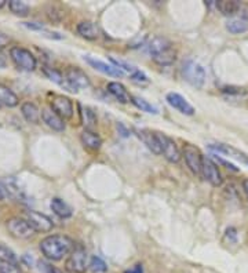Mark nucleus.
<instances>
[{
	"label": "nucleus",
	"mask_w": 248,
	"mask_h": 273,
	"mask_svg": "<svg viewBox=\"0 0 248 273\" xmlns=\"http://www.w3.org/2000/svg\"><path fill=\"white\" fill-rule=\"evenodd\" d=\"M75 247V242L65 235H50L39 244L41 254L50 261H61L64 257L69 256Z\"/></svg>",
	"instance_id": "1"
},
{
	"label": "nucleus",
	"mask_w": 248,
	"mask_h": 273,
	"mask_svg": "<svg viewBox=\"0 0 248 273\" xmlns=\"http://www.w3.org/2000/svg\"><path fill=\"white\" fill-rule=\"evenodd\" d=\"M152 60L160 66H170L177 60V51L165 37H154L148 44Z\"/></svg>",
	"instance_id": "2"
},
{
	"label": "nucleus",
	"mask_w": 248,
	"mask_h": 273,
	"mask_svg": "<svg viewBox=\"0 0 248 273\" xmlns=\"http://www.w3.org/2000/svg\"><path fill=\"white\" fill-rule=\"evenodd\" d=\"M181 71H182L183 79L189 84H192L193 87H196V89H201L204 86V83H206V71H204V68L200 64H197L195 61H185Z\"/></svg>",
	"instance_id": "3"
},
{
	"label": "nucleus",
	"mask_w": 248,
	"mask_h": 273,
	"mask_svg": "<svg viewBox=\"0 0 248 273\" xmlns=\"http://www.w3.org/2000/svg\"><path fill=\"white\" fill-rule=\"evenodd\" d=\"M10 57H11L14 65L21 71L32 72L36 69L37 61H36L35 55L30 53L28 48L18 47V46L11 47L10 48Z\"/></svg>",
	"instance_id": "4"
},
{
	"label": "nucleus",
	"mask_w": 248,
	"mask_h": 273,
	"mask_svg": "<svg viewBox=\"0 0 248 273\" xmlns=\"http://www.w3.org/2000/svg\"><path fill=\"white\" fill-rule=\"evenodd\" d=\"M89 268V256L83 246H76L65 262V269L71 273H86Z\"/></svg>",
	"instance_id": "5"
},
{
	"label": "nucleus",
	"mask_w": 248,
	"mask_h": 273,
	"mask_svg": "<svg viewBox=\"0 0 248 273\" xmlns=\"http://www.w3.org/2000/svg\"><path fill=\"white\" fill-rule=\"evenodd\" d=\"M7 229L11 233V236L21 240L30 239L36 233L35 229L29 225V222L21 217H12L7 221Z\"/></svg>",
	"instance_id": "6"
},
{
	"label": "nucleus",
	"mask_w": 248,
	"mask_h": 273,
	"mask_svg": "<svg viewBox=\"0 0 248 273\" xmlns=\"http://www.w3.org/2000/svg\"><path fill=\"white\" fill-rule=\"evenodd\" d=\"M182 156L190 171L196 174V175H200L201 164H203V159H204L200 149L196 148L195 145H192V143H185L182 148Z\"/></svg>",
	"instance_id": "7"
},
{
	"label": "nucleus",
	"mask_w": 248,
	"mask_h": 273,
	"mask_svg": "<svg viewBox=\"0 0 248 273\" xmlns=\"http://www.w3.org/2000/svg\"><path fill=\"white\" fill-rule=\"evenodd\" d=\"M65 77L68 84L71 86L73 93H77L80 90H86L90 87V79L86 75V72L79 69L76 66H71L65 71Z\"/></svg>",
	"instance_id": "8"
},
{
	"label": "nucleus",
	"mask_w": 248,
	"mask_h": 273,
	"mask_svg": "<svg viewBox=\"0 0 248 273\" xmlns=\"http://www.w3.org/2000/svg\"><path fill=\"white\" fill-rule=\"evenodd\" d=\"M25 220L29 222V225L35 229V232H41V233H48L53 231L54 222L53 220L44 215V214L37 213V211H25Z\"/></svg>",
	"instance_id": "9"
},
{
	"label": "nucleus",
	"mask_w": 248,
	"mask_h": 273,
	"mask_svg": "<svg viewBox=\"0 0 248 273\" xmlns=\"http://www.w3.org/2000/svg\"><path fill=\"white\" fill-rule=\"evenodd\" d=\"M218 167V164L213 159H210V157H204L203 159L200 175L206 179L208 184L213 185V186H221L222 182H224L222 174L219 171Z\"/></svg>",
	"instance_id": "10"
},
{
	"label": "nucleus",
	"mask_w": 248,
	"mask_h": 273,
	"mask_svg": "<svg viewBox=\"0 0 248 273\" xmlns=\"http://www.w3.org/2000/svg\"><path fill=\"white\" fill-rule=\"evenodd\" d=\"M157 138H159L160 146H161V154L165 157V160L170 163H178L182 157V153L179 152L177 143L174 142L170 136H167L163 133H156Z\"/></svg>",
	"instance_id": "11"
},
{
	"label": "nucleus",
	"mask_w": 248,
	"mask_h": 273,
	"mask_svg": "<svg viewBox=\"0 0 248 273\" xmlns=\"http://www.w3.org/2000/svg\"><path fill=\"white\" fill-rule=\"evenodd\" d=\"M51 109L64 120L72 119L73 113H75L73 102L71 98H68L65 95H54L51 100Z\"/></svg>",
	"instance_id": "12"
},
{
	"label": "nucleus",
	"mask_w": 248,
	"mask_h": 273,
	"mask_svg": "<svg viewBox=\"0 0 248 273\" xmlns=\"http://www.w3.org/2000/svg\"><path fill=\"white\" fill-rule=\"evenodd\" d=\"M208 148L214 150V152H217V153H224L226 154L228 157H232V159H235V160L240 161L242 164H246L248 166V154L242 152V150H239L235 146H231V145H226V143H211Z\"/></svg>",
	"instance_id": "13"
},
{
	"label": "nucleus",
	"mask_w": 248,
	"mask_h": 273,
	"mask_svg": "<svg viewBox=\"0 0 248 273\" xmlns=\"http://www.w3.org/2000/svg\"><path fill=\"white\" fill-rule=\"evenodd\" d=\"M165 101L168 102L170 107L177 109L178 112L182 113V115H186V116L195 115V108L190 105L185 97L178 94V93H168V94L165 95Z\"/></svg>",
	"instance_id": "14"
},
{
	"label": "nucleus",
	"mask_w": 248,
	"mask_h": 273,
	"mask_svg": "<svg viewBox=\"0 0 248 273\" xmlns=\"http://www.w3.org/2000/svg\"><path fill=\"white\" fill-rule=\"evenodd\" d=\"M84 61L89 64L91 68H94L101 73H104V75H108V76H112V77H123L124 76V72L120 71L118 66H115L113 64H107V62H104V61L97 60L94 57H89V55H86L84 57Z\"/></svg>",
	"instance_id": "15"
},
{
	"label": "nucleus",
	"mask_w": 248,
	"mask_h": 273,
	"mask_svg": "<svg viewBox=\"0 0 248 273\" xmlns=\"http://www.w3.org/2000/svg\"><path fill=\"white\" fill-rule=\"evenodd\" d=\"M41 120L54 131H64L65 130V120L59 118L57 113L54 112L51 108H44L41 111Z\"/></svg>",
	"instance_id": "16"
},
{
	"label": "nucleus",
	"mask_w": 248,
	"mask_h": 273,
	"mask_svg": "<svg viewBox=\"0 0 248 273\" xmlns=\"http://www.w3.org/2000/svg\"><path fill=\"white\" fill-rule=\"evenodd\" d=\"M135 133L142 142L148 146L149 150H152L154 154H161V146H160L159 138H157L156 133L149 130H143V129L142 130H135Z\"/></svg>",
	"instance_id": "17"
},
{
	"label": "nucleus",
	"mask_w": 248,
	"mask_h": 273,
	"mask_svg": "<svg viewBox=\"0 0 248 273\" xmlns=\"http://www.w3.org/2000/svg\"><path fill=\"white\" fill-rule=\"evenodd\" d=\"M108 93L120 104H128V102H131V98H132V95H130L127 89L122 83H119V82L108 83Z\"/></svg>",
	"instance_id": "18"
},
{
	"label": "nucleus",
	"mask_w": 248,
	"mask_h": 273,
	"mask_svg": "<svg viewBox=\"0 0 248 273\" xmlns=\"http://www.w3.org/2000/svg\"><path fill=\"white\" fill-rule=\"evenodd\" d=\"M215 7L225 17H235L242 8V3L237 0H219L215 1Z\"/></svg>",
	"instance_id": "19"
},
{
	"label": "nucleus",
	"mask_w": 248,
	"mask_h": 273,
	"mask_svg": "<svg viewBox=\"0 0 248 273\" xmlns=\"http://www.w3.org/2000/svg\"><path fill=\"white\" fill-rule=\"evenodd\" d=\"M226 29L233 35L244 33L248 30V15H235L228 19L226 22Z\"/></svg>",
	"instance_id": "20"
},
{
	"label": "nucleus",
	"mask_w": 248,
	"mask_h": 273,
	"mask_svg": "<svg viewBox=\"0 0 248 273\" xmlns=\"http://www.w3.org/2000/svg\"><path fill=\"white\" fill-rule=\"evenodd\" d=\"M77 33L86 40H97L100 37V29L98 26L91 21H82L77 25Z\"/></svg>",
	"instance_id": "21"
},
{
	"label": "nucleus",
	"mask_w": 248,
	"mask_h": 273,
	"mask_svg": "<svg viewBox=\"0 0 248 273\" xmlns=\"http://www.w3.org/2000/svg\"><path fill=\"white\" fill-rule=\"evenodd\" d=\"M79 115H80V122L84 126V130L94 131L97 127V115L90 107H82L79 105Z\"/></svg>",
	"instance_id": "22"
},
{
	"label": "nucleus",
	"mask_w": 248,
	"mask_h": 273,
	"mask_svg": "<svg viewBox=\"0 0 248 273\" xmlns=\"http://www.w3.org/2000/svg\"><path fill=\"white\" fill-rule=\"evenodd\" d=\"M80 141L84 145V148L90 149V150H98L102 145V139L101 136L91 130H83L80 134Z\"/></svg>",
	"instance_id": "23"
},
{
	"label": "nucleus",
	"mask_w": 248,
	"mask_h": 273,
	"mask_svg": "<svg viewBox=\"0 0 248 273\" xmlns=\"http://www.w3.org/2000/svg\"><path fill=\"white\" fill-rule=\"evenodd\" d=\"M50 207H51V210H53V213L57 215V217H59V218H71L72 214H73V210H72V207L68 204V203H65L62 199H59V197H54L53 200H51V203H50Z\"/></svg>",
	"instance_id": "24"
},
{
	"label": "nucleus",
	"mask_w": 248,
	"mask_h": 273,
	"mask_svg": "<svg viewBox=\"0 0 248 273\" xmlns=\"http://www.w3.org/2000/svg\"><path fill=\"white\" fill-rule=\"evenodd\" d=\"M43 72H44V75H46L51 82H54V83H57L58 86H61V87H64L65 90H68V91L73 93L71 89V86L66 82L65 73L59 72L58 69H55V68H50V66H44V68H43Z\"/></svg>",
	"instance_id": "25"
},
{
	"label": "nucleus",
	"mask_w": 248,
	"mask_h": 273,
	"mask_svg": "<svg viewBox=\"0 0 248 273\" xmlns=\"http://www.w3.org/2000/svg\"><path fill=\"white\" fill-rule=\"evenodd\" d=\"M18 104H19V98L17 97V94L4 84H0V105L14 108L17 107Z\"/></svg>",
	"instance_id": "26"
},
{
	"label": "nucleus",
	"mask_w": 248,
	"mask_h": 273,
	"mask_svg": "<svg viewBox=\"0 0 248 273\" xmlns=\"http://www.w3.org/2000/svg\"><path fill=\"white\" fill-rule=\"evenodd\" d=\"M21 112H22V116H24L26 122H29V123H39V120H40V112H39V108L36 107L35 104H32V102H24L21 105Z\"/></svg>",
	"instance_id": "27"
},
{
	"label": "nucleus",
	"mask_w": 248,
	"mask_h": 273,
	"mask_svg": "<svg viewBox=\"0 0 248 273\" xmlns=\"http://www.w3.org/2000/svg\"><path fill=\"white\" fill-rule=\"evenodd\" d=\"M131 104L136 107L138 109H141L142 112H146L150 113V115H157L159 113V109L152 105L150 102L146 101L145 98H142V97H138V95H132V98H131Z\"/></svg>",
	"instance_id": "28"
},
{
	"label": "nucleus",
	"mask_w": 248,
	"mask_h": 273,
	"mask_svg": "<svg viewBox=\"0 0 248 273\" xmlns=\"http://www.w3.org/2000/svg\"><path fill=\"white\" fill-rule=\"evenodd\" d=\"M8 7H10L12 14L19 15V17H26L30 11V7L25 1H21V0H10Z\"/></svg>",
	"instance_id": "29"
},
{
	"label": "nucleus",
	"mask_w": 248,
	"mask_h": 273,
	"mask_svg": "<svg viewBox=\"0 0 248 273\" xmlns=\"http://www.w3.org/2000/svg\"><path fill=\"white\" fill-rule=\"evenodd\" d=\"M89 268H90V271L94 273H102V272H107L108 271L107 264L102 261L100 257H93L89 262Z\"/></svg>",
	"instance_id": "30"
},
{
	"label": "nucleus",
	"mask_w": 248,
	"mask_h": 273,
	"mask_svg": "<svg viewBox=\"0 0 248 273\" xmlns=\"http://www.w3.org/2000/svg\"><path fill=\"white\" fill-rule=\"evenodd\" d=\"M109 61L112 62L113 65L115 66H118L119 69L120 71H123V72H128L130 75H132L134 72L136 71V68L135 66H132L130 65L128 62H125V61H122V60H116V58H113V57H109Z\"/></svg>",
	"instance_id": "31"
},
{
	"label": "nucleus",
	"mask_w": 248,
	"mask_h": 273,
	"mask_svg": "<svg viewBox=\"0 0 248 273\" xmlns=\"http://www.w3.org/2000/svg\"><path fill=\"white\" fill-rule=\"evenodd\" d=\"M0 273H21L18 264L0 260Z\"/></svg>",
	"instance_id": "32"
},
{
	"label": "nucleus",
	"mask_w": 248,
	"mask_h": 273,
	"mask_svg": "<svg viewBox=\"0 0 248 273\" xmlns=\"http://www.w3.org/2000/svg\"><path fill=\"white\" fill-rule=\"evenodd\" d=\"M0 260H6V261L18 264V258L15 257V254L8 247H6L4 244L1 243H0Z\"/></svg>",
	"instance_id": "33"
},
{
	"label": "nucleus",
	"mask_w": 248,
	"mask_h": 273,
	"mask_svg": "<svg viewBox=\"0 0 248 273\" xmlns=\"http://www.w3.org/2000/svg\"><path fill=\"white\" fill-rule=\"evenodd\" d=\"M37 265H39V269H40L41 273H64L61 269L53 267L51 264H48L46 261H39Z\"/></svg>",
	"instance_id": "34"
},
{
	"label": "nucleus",
	"mask_w": 248,
	"mask_h": 273,
	"mask_svg": "<svg viewBox=\"0 0 248 273\" xmlns=\"http://www.w3.org/2000/svg\"><path fill=\"white\" fill-rule=\"evenodd\" d=\"M131 80L134 82V83L136 84H146L149 83V79L148 76L143 73L142 71H139V69H136L132 75H131Z\"/></svg>",
	"instance_id": "35"
},
{
	"label": "nucleus",
	"mask_w": 248,
	"mask_h": 273,
	"mask_svg": "<svg viewBox=\"0 0 248 273\" xmlns=\"http://www.w3.org/2000/svg\"><path fill=\"white\" fill-rule=\"evenodd\" d=\"M213 159L217 161L218 164H221V166L226 167L228 170H232V171H236V172L239 171V168H237L235 164H232V163H229V161H226L225 159H222L221 156H218V154H213Z\"/></svg>",
	"instance_id": "36"
},
{
	"label": "nucleus",
	"mask_w": 248,
	"mask_h": 273,
	"mask_svg": "<svg viewBox=\"0 0 248 273\" xmlns=\"http://www.w3.org/2000/svg\"><path fill=\"white\" fill-rule=\"evenodd\" d=\"M40 33H43V36H46V37H48V39H55V40H61V39H64V35H61V33H58V32H51V30L43 29Z\"/></svg>",
	"instance_id": "37"
},
{
	"label": "nucleus",
	"mask_w": 248,
	"mask_h": 273,
	"mask_svg": "<svg viewBox=\"0 0 248 273\" xmlns=\"http://www.w3.org/2000/svg\"><path fill=\"white\" fill-rule=\"evenodd\" d=\"M22 25H24L25 28H28V29L37 30V32H41L43 29H46V28H44V25L39 24V22H24Z\"/></svg>",
	"instance_id": "38"
},
{
	"label": "nucleus",
	"mask_w": 248,
	"mask_h": 273,
	"mask_svg": "<svg viewBox=\"0 0 248 273\" xmlns=\"http://www.w3.org/2000/svg\"><path fill=\"white\" fill-rule=\"evenodd\" d=\"M8 43H10V37L6 33L0 32V48H4L6 46H8Z\"/></svg>",
	"instance_id": "39"
},
{
	"label": "nucleus",
	"mask_w": 248,
	"mask_h": 273,
	"mask_svg": "<svg viewBox=\"0 0 248 273\" xmlns=\"http://www.w3.org/2000/svg\"><path fill=\"white\" fill-rule=\"evenodd\" d=\"M124 273H143V267H142V264H136L130 269H127Z\"/></svg>",
	"instance_id": "40"
},
{
	"label": "nucleus",
	"mask_w": 248,
	"mask_h": 273,
	"mask_svg": "<svg viewBox=\"0 0 248 273\" xmlns=\"http://www.w3.org/2000/svg\"><path fill=\"white\" fill-rule=\"evenodd\" d=\"M8 197V192H7V188L4 186L3 182H0V202H3L4 199Z\"/></svg>",
	"instance_id": "41"
},
{
	"label": "nucleus",
	"mask_w": 248,
	"mask_h": 273,
	"mask_svg": "<svg viewBox=\"0 0 248 273\" xmlns=\"http://www.w3.org/2000/svg\"><path fill=\"white\" fill-rule=\"evenodd\" d=\"M243 189H244V192H246V195H247L248 197V179H244V181H243Z\"/></svg>",
	"instance_id": "42"
},
{
	"label": "nucleus",
	"mask_w": 248,
	"mask_h": 273,
	"mask_svg": "<svg viewBox=\"0 0 248 273\" xmlns=\"http://www.w3.org/2000/svg\"><path fill=\"white\" fill-rule=\"evenodd\" d=\"M4 4H6V0H0V8L4 6Z\"/></svg>",
	"instance_id": "43"
}]
</instances>
